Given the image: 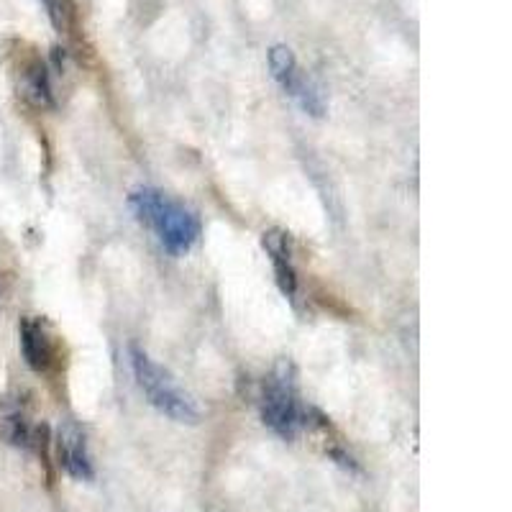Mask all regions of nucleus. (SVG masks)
Wrapping results in <instances>:
<instances>
[{
  "instance_id": "nucleus-9",
  "label": "nucleus",
  "mask_w": 512,
  "mask_h": 512,
  "mask_svg": "<svg viewBox=\"0 0 512 512\" xmlns=\"http://www.w3.org/2000/svg\"><path fill=\"white\" fill-rule=\"evenodd\" d=\"M41 6L47 8V16L57 34H67L77 29V6L72 0H41Z\"/></svg>"
},
{
  "instance_id": "nucleus-1",
  "label": "nucleus",
  "mask_w": 512,
  "mask_h": 512,
  "mask_svg": "<svg viewBox=\"0 0 512 512\" xmlns=\"http://www.w3.org/2000/svg\"><path fill=\"white\" fill-rule=\"evenodd\" d=\"M128 205L134 210L136 221L144 223L157 233L159 244L172 256H185L200 239V218L195 210L169 198L157 187L141 185L131 190Z\"/></svg>"
},
{
  "instance_id": "nucleus-3",
  "label": "nucleus",
  "mask_w": 512,
  "mask_h": 512,
  "mask_svg": "<svg viewBox=\"0 0 512 512\" xmlns=\"http://www.w3.org/2000/svg\"><path fill=\"white\" fill-rule=\"evenodd\" d=\"M128 359H131V369H134L136 384L144 392L149 405L164 415V418L175 420V423H198L200 410L190 395L182 390L177 379L159 367L152 356L146 354L139 346H128Z\"/></svg>"
},
{
  "instance_id": "nucleus-5",
  "label": "nucleus",
  "mask_w": 512,
  "mask_h": 512,
  "mask_svg": "<svg viewBox=\"0 0 512 512\" xmlns=\"http://www.w3.org/2000/svg\"><path fill=\"white\" fill-rule=\"evenodd\" d=\"M18 336H21V354H24L29 369H34L36 374H47L57 361V346H54L47 323L26 315L18 323Z\"/></svg>"
},
{
  "instance_id": "nucleus-4",
  "label": "nucleus",
  "mask_w": 512,
  "mask_h": 512,
  "mask_svg": "<svg viewBox=\"0 0 512 512\" xmlns=\"http://www.w3.org/2000/svg\"><path fill=\"white\" fill-rule=\"evenodd\" d=\"M57 464L67 477L77 482H93L95 466L88 451V438L80 425L64 423L57 433Z\"/></svg>"
},
{
  "instance_id": "nucleus-2",
  "label": "nucleus",
  "mask_w": 512,
  "mask_h": 512,
  "mask_svg": "<svg viewBox=\"0 0 512 512\" xmlns=\"http://www.w3.org/2000/svg\"><path fill=\"white\" fill-rule=\"evenodd\" d=\"M259 413L264 425L282 441H295L305 425H308V410L300 405V392H297V372L292 361L282 359L272 369L262 384L259 395Z\"/></svg>"
},
{
  "instance_id": "nucleus-8",
  "label": "nucleus",
  "mask_w": 512,
  "mask_h": 512,
  "mask_svg": "<svg viewBox=\"0 0 512 512\" xmlns=\"http://www.w3.org/2000/svg\"><path fill=\"white\" fill-rule=\"evenodd\" d=\"M21 90L31 103L41 105V108H52L54 93H52V80H49V67L41 62L39 57L29 59L21 67Z\"/></svg>"
},
{
  "instance_id": "nucleus-6",
  "label": "nucleus",
  "mask_w": 512,
  "mask_h": 512,
  "mask_svg": "<svg viewBox=\"0 0 512 512\" xmlns=\"http://www.w3.org/2000/svg\"><path fill=\"white\" fill-rule=\"evenodd\" d=\"M277 85H280L282 93L290 95V98L295 100L297 108H300L303 113H308L310 118L326 116L328 111L326 95H323L318 82H315L310 75H305L297 64L292 67V70H287L285 75L277 77Z\"/></svg>"
},
{
  "instance_id": "nucleus-7",
  "label": "nucleus",
  "mask_w": 512,
  "mask_h": 512,
  "mask_svg": "<svg viewBox=\"0 0 512 512\" xmlns=\"http://www.w3.org/2000/svg\"><path fill=\"white\" fill-rule=\"evenodd\" d=\"M264 251L272 259L274 274H277V285L285 292L290 300H295L297 295V272L295 264H292V249H290V236H287L282 228H269L262 236Z\"/></svg>"
}]
</instances>
